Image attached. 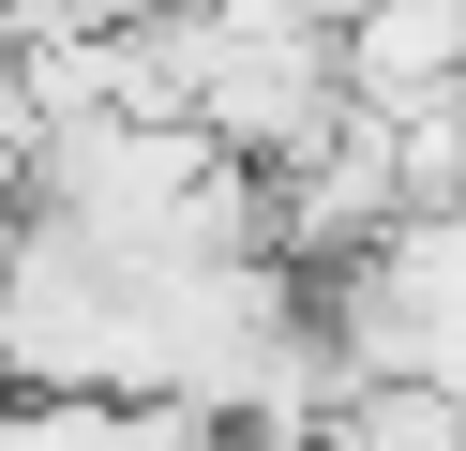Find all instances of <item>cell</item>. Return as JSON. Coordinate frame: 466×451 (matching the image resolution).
<instances>
[{"instance_id":"1","label":"cell","mask_w":466,"mask_h":451,"mask_svg":"<svg viewBox=\"0 0 466 451\" xmlns=\"http://www.w3.org/2000/svg\"><path fill=\"white\" fill-rule=\"evenodd\" d=\"M331 60H346V106L376 120H466V0H361Z\"/></svg>"},{"instance_id":"2","label":"cell","mask_w":466,"mask_h":451,"mask_svg":"<svg viewBox=\"0 0 466 451\" xmlns=\"http://www.w3.org/2000/svg\"><path fill=\"white\" fill-rule=\"evenodd\" d=\"M15 241H31V210H0V301H15Z\"/></svg>"},{"instance_id":"3","label":"cell","mask_w":466,"mask_h":451,"mask_svg":"<svg viewBox=\"0 0 466 451\" xmlns=\"http://www.w3.org/2000/svg\"><path fill=\"white\" fill-rule=\"evenodd\" d=\"M331 15H361V0H331Z\"/></svg>"},{"instance_id":"4","label":"cell","mask_w":466,"mask_h":451,"mask_svg":"<svg viewBox=\"0 0 466 451\" xmlns=\"http://www.w3.org/2000/svg\"><path fill=\"white\" fill-rule=\"evenodd\" d=\"M0 406H15V391H0Z\"/></svg>"},{"instance_id":"5","label":"cell","mask_w":466,"mask_h":451,"mask_svg":"<svg viewBox=\"0 0 466 451\" xmlns=\"http://www.w3.org/2000/svg\"><path fill=\"white\" fill-rule=\"evenodd\" d=\"M226 451H241V436H226Z\"/></svg>"}]
</instances>
